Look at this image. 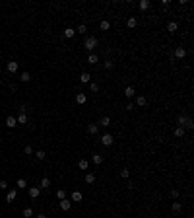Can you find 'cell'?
I'll list each match as a JSON object with an SVG mask.
<instances>
[{
  "mask_svg": "<svg viewBox=\"0 0 194 218\" xmlns=\"http://www.w3.org/2000/svg\"><path fill=\"white\" fill-rule=\"evenodd\" d=\"M177 123H179V127H183V129H192L194 127V121L190 119V117H186V115H179Z\"/></svg>",
  "mask_w": 194,
  "mask_h": 218,
  "instance_id": "1",
  "label": "cell"
},
{
  "mask_svg": "<svg viewBox=\"0 0 194 218\" xmlns=\"http://www.w3.org/2000/svg\"><path fill=\"white\" fill-rule=\"evenodd\" d=\"M84 47H86L87 51H93V49L97 47V37H93V35L86 37V41H84Z\"/></svg>",
  "mask_w": 194,
  "mask_h": 218,
  "instance_id": "2",
  "label": "cell"
},
{
  "mask_svg": "<svg viewBox=\"0 0 194 218\" xmlns=\"http://www.w3.org/2000/svg\"><path fill=\"white\" fill-rule=\"evenodd\" d=\"M18 123H20V125H25V123H27V107H25V105H22V107H20V115H18Z\"/></svg>",
  "mask_w": 194,
  "mask_h": 218,
  "instance_id": "3",
  "label": "cell"
},
{
  "mask_svg": "<svg viewBox=\"0 0 194 218\" xmlns=\"http://www.w3.org/2000/svg\"><path fill=\"white\" fill-rule=\"evenodd\" d=\"M113 142H115V138H113V134H109V132H105V134L101 136V144H103V146H113Z\"/></svg>",
  "mask_w": 194,
  "mask_h": 218,
  "instance_id": "4",
  "label": "cell"
},
{
  "mask_svg": "<svg viewBox=\"0 0 194 218\" xmlns=\"http://www.w3.org/2000/svg\"><path fill=\"white\" fill-rule=\"evenodd\" d=\"M18 68H20V64H18V62H14V60H10V62L6 64V70H8L10 74H16V72H18Z\"/></svg>",
  "mask_w": 194,
  "mask_h": 218,
  "instance_id": "5",
  "label": "cell"
},
{
  "mask_svg": "<svg viewBox=\"0 0 194 218\" xmlns=\"http://www.w3.org/2000/svg\"><path fill=\"white\" fill-rule=\"evenodd\" d=\"M186 56V49L184 47H177L175 49V58H184Z\"/></svg>",
  "mask_w": 194,
  "mask_h": 218,
  "instance_id": "6",
  "label": "cell"
},
{
  "mask_svg": "<svg viewBox=\"0 0 194 218\" xmlns=\"http://www.w3.org/2000/svg\"><path fill=\"white\" fill-rule=\"evenodd\" d=\"M16 197H18V191H16V189H10V191L6 193V201L12 203V201H16Z\"/></svg>",
  "mask_w": 194,
  "mask_h": 218,
  "instance_id": "7",
  "label": "cell"
},
{
  "mask_svg": "<svg viewBox=\"0 0 194 218\" xmlns=\"http://www.w3.org/2000/svg\"><path fill=\"white\" fill-rule=\"evenodd\" d=\"M95 173H93V171H89V173H86V183L87 185H93V183H95Z\"/></svg>",
  "mask_w": 194,
  "mask_h": 218,
  "instance_id": "8",
  "label": "cell"
},
{
  "mask_svg": "<svg viewBox=\"0 0 194 218\" xmlns=\"http://www.w3.org/2000/svg\"><path fill=\"white\" fill-rule=\"evenodd\" d=\"M87 131H89V134H97L99 125H97V123H89V125H87Z\"/></svg>",
  "mask_w": 194,
  "mask_h": 218,
  "instance_id": "9",
  "label": "cell"
},
{
  "mask_svg": "<svg viewBox=\"0 0 194 218\" xmlns=\"http://www.w3.org/2000/svg\"><path fill=\"white\" fill-rule=\"evenodd\" d=\"M39 193H41V189H39V187H29V197H31V199H37V197H39Z\"/></svg>",
  "mask_w": 194,
  "mask_h": 218,
  "instance_id": "10",
  "label": "cell"
},
{
  "mask_svg": "<svg viewBox=\"0 0 194 218\" xmlns=\"http://www.w3.org/2000/svg\"><path fill=\"white\" fill-rule=\"evenodd\" d=\"M80 82H82V84H89V82H91V76H89L87 72H82V74H80Z\"/></svg>",
  "mask_w": 194,
  "mask_h": 218,
  "instance_id": "11",
  "label": "cell"
},
{
  "mask_svg": "<svg viewBox=\"0 0 194 218\" xmlns=\"http://www.w3.org/2000/svg\"><path fill=\"white\" fill-rule=\"evenodd\" d=\"M16 125H18V121H16V117H6V127H10V129H14V127H16Z\"/></svg>",
  "mask_w": 194,
  "mask_h": 218,
  "instance_id": "12",
  "label": "cell"
},
{
  "mask_svg": "<svg viewBox=\"0 0 194 218\" xmlns=\"http://www.w3.org/2000/svg\"><path fill=\"white\" fill-rule=\"evenodd\" d=\"M177 29H179V23H177V22H169V23H167V31H169V33H175Z\"/></svg>",
  "mask_w": 194,
  "mask_h": 218,
  "instance_id": "13",
  "label": "cell"
},
{
  "mask_svg": "<svg viewBox=\"0 0 194 218\" xmlns=\"http://www.w3.org/2000/svg\"><path fill=\"white\" fill-rule=\"evenodd\" d=\"M124 96H126V98H134V96H136V90H134L132 86H126V90H124Z\"/></svg>",
  "mask_w": 194,
  "mask_h": 218,
  "instance_id": "14",
  "label": "cell"
},
{
  "mask_svg": "<svg viewBox=\"0 0 194 218\" xmlns=\"http://www.w3.org/2000/svg\"><path fill=\"white\" fill-rule=\"evenodd\" d=\"M87 101V96L86 94H76V103H80V105H82V103H86Z\"/></svg>",
  "mask_w": 194,
  "mask_h": 218,
  "instance_id": "15",
  "label": "cell"
},
{
  "mask_svg": "<svg viewBox=\"0 0 194 218\" xmlns=\"http://www.w3.org/2000/svg\"><path fill=\"white\" fill-rule=\"evenodd\" d=\"M171 210L175 212V214H179V212H183V205H181V203H173V205H171Z\"/></svg>",
  "mask_w": 194,
  "mask_h": 218,
  "instance_id": "16",
  "label": "cell"
},
{
  "mask_svg": "<svg viewBox=\"0 0 194 218\" xmlns=\"http://www.w3.org/2000/svg\"><path fill=\"white\" fill-rule=\"evenodd\" d=\"M70 207H72V203H70L68 199H62V201H60V208H62V210H70Z\"/></svg>",
  "mask_w": 194,
  "mask_h": 218,
  "instance_id": "17",
  "label": "cell"
},
{
  "mask_svg": "<svg viewBox=\"0 0 194 218\" xmlns=\"http://www.w3.org/2000/svg\"><path fill=\"white\" fill-rule=\"evenodd\" d=\"M82 199H84V195H82L80 191H72V201H74V203H80Z\"/></svg>",
  "mask_w": 194,
  "mask_h": 218,
  "instance_id": "18",
  "label": "cell"
},
{
  "mask_svg": "<svg viewBox=\"0 0 194 218\" xmlns=\"http://www.w3.org/2000/svg\"><path fill=\"white\" fill-rule=\"evenodd\" d=\"M91 162L97 164V165H99V164H103V156H101V154H93V156H91Z\"/></svg>",
  "mask_w": 194,
  "mask_h": 218,
  "instance_id": "19",
  "label": "cell"
},
{
  "mask_svg": "<svg viewBox=\"0 0 194 218\" xmlns=\"http://www.w3.org/2000/svg\"><path fill=\"white\" fill-rule=\"evenodd\" d=\"M74 27H66V29H64V37H66V39H72V37H74Z\"/></svg>",
  "mask_w": 194,
  "mask_h": 218,
  "instance_id": "20",
  "label": "cell"
},
{
  "mask_svg": "<svg viewBox=\"0 0 194 218\" xmlns=\"http://www.w3.org/2000/svg\"><path fill=\"white\" fill-rule=\"evenodd\" d=\"M126 25H128L130 29H132V27H136V25H138V20H136L134 16H130V18H128V22H126Z\"/></svg>",
  "mask_w": 194,
  "mask_h": 218,
  "instance_id": "21",
  "label": "cell"
},
{
  "mask_svg": "<svg viewBox=\"0 0 194 218\" xmlns=\"http://www.w3.org/2000/svg\"><path fill=\"white\" fill-rule=\"evenodd\" d=\"M148 103V99L144 98V96H136V105H140V107H144Z\"/></svg>",
  "mask_w": 194,
  "mask_h": 218,
  "instance_id": "22",
  "label": "cell"
},
{
  "mask_svg": "<svg viewBox=\"0 0 194 218\" xmlns=\"http://www.w3.org/2000/svg\"><path fill=\"white\" fill-rule=\"evenodd\" d=\"M87 62H89V64H97V62H99V56L91 53L89 56H87Z\"/></svg>",
  "mask_w": 194,
  "mask_h": 218,
  "instance_id": "23",
  "label": "cell"
},
{
  "mask_svg": "<svg viewBox=\"0 0 194 218\" xmlns=\"http://www.w3.org/2000/svg\"><path fill=\"white\" fill-rule=\"evenodd\" d=\"M151 2L150 0H140V10H150Z\"/></svg>",
  "mask_w": 194,
  "mask_h": 218,
  "instance_id": "24",
  "label": "cell"
},
{
  "mask_svg": "<svg viewBox=\"0 0 194 218\" xmlns=\"http://www.w3.org/2000/svg\"><path fill=\"white\" fill-rule=\"evenodd\" d=\"M16 185H18V189H27V181H25V179H23V177H20V179H18V183H16Z\"/></svg>",
  "mask_w": 194,
  "mask_h": 218,
  "instance_id": "25",
  "label": "cell"
},
{
  "mask_svg": "<svg viewBox=\"0 0 194 218\" xmlns=\"http://www.w3.org/2000/svg\"><path fill=\"white\" fill-rule=\"evenodd\" d=\"M76 31H78V33H82V35H86V33H87V25H86V23H80Z\"/></svg>",
  "mask_w": 194,
  "mask_h": 218,
  "instance_id": "26",
  "label": "cell"
},
{
  "mask_svg": "<svg viewBox=\"0 0 194 218\" xmlns=\"http://www.w3.org/2000/svg\"><path fill=\"white\" fill-rule=\"evenodd\" d=\"M97 125H101V127H109V125H111V119H109V117H101V121H99Z\"/></svg>",
  "mask_w": 194,
  "mask_h": 218,
  "instance_id": "27",
  "label": "cell"
},
{
  "mask_svg": "<svg viewBox=\"0 0 194 218\" xmlns=\"http://www.w3.org/2000/svg\"><path fill=\"white\" fill-rule=\"evenodd\" d=\"M49 185H51V179H49V177H43V179H41V187H39V189H47Z\"/></svg>",
  "mask_w": 194,
  "mask_h": 218,
  "instance_id": "28",
  "label": "cell"
},
{
  "mask_svg": "<svg viewBox=\"0 0 194 218\" xmlns=\"http://www.w3.org/2000/svg\"><path fill=\"white\" fill-rule=\"evenodd\" d=\"M78 167H80V169H87V167H89V162H87V160H80V162H78Z\"/></svg>",
  "mask_w": 194,
  "mask_h": 218,
  "instance_id": "29",
  "label": "cell"
},
{
  "mask_svg": "<svg viewBox=\"0 0 194 218\" xmlns=\"http://www.w3.org/2000/svg\"><path fill=\"white\" fill-rule=\"evenodd\" d=\"M99 27H101V31H107L109 27H111V23H109V22H107V20H103V22L99 23Z\"/></svg>",
  "mask_w": 194,
  "mask_h": 218,
  "instance_id": "30",
  "label": "cell"
},
{
  "mask_svg": "<svg viewBox=\"0 0 194 218\" xmlns=\"http://www.w3.org/2000/svg\"><path fill=\"white\" fill-rule=\"evenodd\" d=\"M175 136H177V138L184 136V129H183V127H177V129H175Z\"/></svg>",
  "mask_w": 194,
  "mask_h": 218,
  "instance_id": "31",
  "label": "cell"
},
{
  "mask_svg": "<svg viewBox=\"0 0 194 218\" xmlns=\"http://www.w3.org/2000/svg\"><path fill=\"white\" fill-rule=\"evenodd\" d=\"M20 80H22V82H29V80H31L29 72H22V74H20Z\"/></svg>",
  "mask_w": 194,
  "mask_h": 218,
  "instance_id": "32",
  "label": "cell"
},
{
  "mask_svg": "<svg viewBox=\"0 0 194 218\" xmlns=\"http://www.w3.org/2000/svg\"><path fill=\"white\" fill-rule=\"evenodd\" d=\"M89 90H91L93 94H97V92H99V84H97V82H89Z\"/></svg>",
  "mask_w": 194,
  "mask_h": 218,
  "instance_id": "33",
  "label": "cell"
},
{
  "mask_svg": "<svg viewBox=\"0 0 194 218\" xmlns=\"http://www.w3.org/2000/svg\"><path fill=\"white\" fill-rule=\"evenodd\" d=\"M35 154V158H37V160H45V156H47V154H45V150H37V152H33Z\"/></svg>",
  "mask_w": 194,
  "mask_h": 218,
  "instance_id": "34",
  "label": "cell"
},
{
  "mask_svg": "<svg viewBox=\"0 0 194 218\" xmlns=\"http://www.w3.org/2000/svg\"><path fill=\"white\" fill-rule=\"evenodd\" d=\"M23 216H25V218H31L33 216V208H29V207L23 208Z\"/></svg>",
  "mask_w": 194,
  "mask_h": 218,
  "instance_id": "35",
  "label": "cell"
},
{
  "mask_svg": "<svg viewBox=\"0 0 194 218\" xmlns=\"http://www.w3.org/2000/svg\"><path fill=\"white\" fill-rule=\"evenodd\" d=\"M56 199H58V201H62V199H66V193L62 191V189H58V191H56Z\"/></svg>",
  "mask_w": 194,
  "mask_h": 218,
  "instance_id": "36",
  "label": "cell"
},
{
  "mask_svg": "<svg viewBox=\"0 0 194 218\" xmlns=\"http://www.w3.org/2000/svg\"><path fill=\"white\" fill-rule=\"evenodd\" d=\"M105 68H107V70H113V68H115V62H113V60H105Z\"/></svg>",
  "mask_w": 194,
  "mask_h": 218,
  "instance_id": "37",
  "label": "cell"
},
{
  "mask_svg": "<svg viewBox=\"0 0 194 218\" xmlns=\"http://www.w3.org/2000/svg\"><path fill=\"white\" fill-rule=\"evenodd\" d=\"M128 175H130V171H128V169H122V171H120V177H122V179H126Z\"/></svg>",
  "mask_w": 194,
  "mask_h": 218,
  "instance_id": "38",
  "label": "cell"
},
{
  "mask_svg": "<svg viewBox=\"0 0 194 218\" xmlns=\"http://www.w3.org/2000/svg\"><path fill=\"white\" fill-rule=\"evenodd\" d=\"M0 189H2V191H6V189H8V183H6V181H4V179H2V181H0Z\"/></svg>",
  "mask_w": 194,
  "mask_h": 218,
  "instance_id": "39",
  "label": "cell"
},
{
  "mask_svg": "<svg viewBox=\"0 0 194 218\" xmlns=\"http://www.w3.org/2000/svg\"><path fill=\"white\" fill-rule=\"evenodd\" d=\"M25 154H27V156H31V154H33V148H31V146H29V144L25 146Z\"/></svg>",
  "mask_w": 194,
  "mask_h": 218,
  "instance_id": "40",
  "label": "cell"
},
{
  "mask_svg": "<svg viewBox=\"0 0 194 218\" xmlns=\"http://www.w3.org/2000/svg\"><path fill=\"white\" fill-rule=\"evenodd\" d=\"M169 195H171V199H177V197H179V191H177V189H173Z\"/></svg>",
  "mask_w": 194,
  "mask_h": 218,
  "instance_id": "41",
  "label": "cell"
},
{
  "mask_svg": "<svg viewBox=\"0 0 194 218\" xmlns=\"http://www.w3.org/2000/svg\"><path fill=\"white\" fill-rule=\"evenodd\" d=\"M161 4L165 6V8H169V6H171V2H169V0H161Z\"/></svg>",
  "mask_w": 194,
  "mask_h": 218,
  "instance_id": "42",
  "label": "cell"
},
{
  "mask_svg": "<svg viewBox=\"0 0 194 218\" xmlns=\"http://www.w3.org/2000/svg\"><path fill=\"white\" fill-rule=\"evenodd\" d=\"M10 92H18V86H16V84H10Z\"/></svg>",
  "mask_w": 194,
  "mask_h": 218,
  "instance_id": "43",
  "label": "cell"
},
{
  "mask_svg": "<svg viewBox=\"0 0 194 218\" xmlns=\"http://www.w3.org/2000/svg\"><path fill=\"white\" fill-rule=\"evenodd\" d=\"M37 218H47V216H45V214H37Z\"/></svg>",
  "mask_w": 194,
  "mask_h": 218,
  "instance_id": "44",
  "label": "cell"
}]
</instances>
